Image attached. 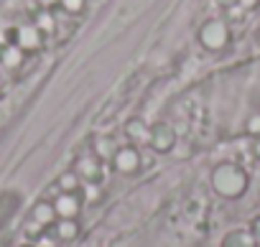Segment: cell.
<instances>
[{
	"instance_id": "obj_2",
	"label": "cell",
	"mask_w": 260,
	"mask_h": 247,
	"mask_svg": "<svg viewBox=\"0 0 260 247\" xmlns=\"http://www.w3.org/2000/svg\"><path fill=\"white\" fill-rule=\"evenodd\" d=\"M156 3V0H122V6L112 13V18H110V28L115 31H120V28H125L127 23H133L141 13H146L151 6Z\"/></svg>"
},
{
	"instance_id": "obj_16",
	"label": "cell",
	"mask_w": 260,
	"mask_h": 247,
	"mask_svg": "<svg viewBox=\"0 0 260 247\" xmlns=\"http://www.w3.org/2000/svg\"><path fill=\"white\" fill-rule=\"evenodd\" d=\"M247 133L260 135V115H252V117L247 120Z\"/></svg>"
},
{
	"instance_id": "obj_3",
	"label": "cell",
	"mask_w": 260,
	"mask_h": 247,
	"mask_svg": "<svg viewBox=\"0 0 260 247\" xmlns=\"http://www.w3.org/2000/svg\"><path fill=\"white\" fill-rule=\"evenodd\" d=\"M199 44L209 51H219L230 44V28L224 21H207L199 28Z\"/></svg>"
},
{
	"instance_id": "obj_11",
	"label": "cell",
	"mask_w": 260,
	"mask_h": 247,
	"mask_svg": "<svg viewBox=\"0 0 260 247\" xmlns=\"http://www.w3.org/2000/svg\"><path fill=\"white\" fill-rule=\"evenodd\" d=\"M54 219H56V209H54V204L41 201V204L34 209V222H36V224H51Z\"/></svg>"
},
{
	"instance_id": "obj_4",
	"label": "cell",
	"mask_w": 260,
	"mask_h": 247,
	"mask_svg": "<svg viewBox=\"0 0 260 247\" xmlns=\"http://www.w3.org/2000/svg\"><path fill=\"white\" fill-rule=\"evenodd\" d=\"M148 146L158 153H169L174 146H176V130L169 125V122H156L151 125V140Z\"/></svg>"
},
{
	"instance_id": "obj_14",
	"label": "cell",
	"mask_w": 260,
	"mask_h": 247,
	"mask_svg": "<svg viewBox=\"0 0 260 247\" xmlns=\"http://www.w3.org/2000/svg\"><path fill=\"white\" fill-rule=\"evenodd\" d=\"M61 6L67 13H82L84 11V0H61Z\"/></svg>"
},
{
	"instance_id": "obj_20",
	"label": "cell",
	"mask_w": 260,
	"mask_h": 247,
	"mask_svg": "<svg viewBox=\"0 0 260 247\" xmlns=\"http://www.w3.org/2000/svg\"><path fill=\"white\" fill-rule=\"evenodd\" d=\"M255 153H257V156H260V140H257V146H255Z\"/></svg>"
},
{
	"instance_id": "obj_7",
	"label": "cell",
	"mask_w": 260,
	"mask_h": 247,
	"mask_svg": "<svg viewBox=\"0 0 260 247\" xmlns=\"http://www.w3.org/2000/svg\"><path fill=\"white\" fill-rule=\"evenodd\" d=\"M54 209H56V214H59L61 219H74V217L79 214V209H82V201H79L77 194H61V196L56 199Z\"/></svg>"
},
{
	"instance_id": "obj_21",
	"label": "cell",
	"mask_w": 260,
	"mask_h": 247,
	"mask_svg": "<svg viewBox=\"0 0 260 247\" xmlns=\"http://www.w3.org/2000/svg\"><path fill=\"white\" fill-rule=\"evenodd\" d=\"M46 3H49V0H46Z\"/></svg>"
},
{
	"instance_id": "obj_10",
	"label": "cell",
	"mask_w": 260,
	"mask_h": 247,
	"mask_svg": "<svg viewBox=\"0 0 260 247\" xmlns=\"http://www.w3.org/2000/svg\"><path fill=\"white\" fill-rule=\"evenodd\" d=\"M18 44H21L23 49H36V46L41 44V31H39V26H26V28H21V31H18Z\"/></svg>"
},
{
	"instance_id": "obj_6",
	"label": "cell",
	"mask_w": 260,
	"mask_h": 247,
	"mask_svg": "<svg viewBox=\"0 0 260 247\" xmlns=\"http://www.w3.org/2000/svg\"><path fill=\"white\" fill-rule=\"evenodd\" d=\"M74 171H77V176H79V179H84L87 184H94V181H100V176H102L100 156H84V158H79Z\"/></svg>"
},
{
	"instance_id": "obj_8",
	"label": "cell",
	"mask_w": 260,
	"mask_h": 247,
	"mask_svg": "<svg viewBox=\"0 0 260 247\" xmlns=\"http://www.w3.org/2000/svg\"><path fill=\"white\" fill-rule=\"evenodd\" d=\"M125 135H127V140H130V143L143 146V143H148V140H151V128L146 125L143 120L133 117V120H127V125H125Z\"/></svg>"
},
{
	"instance_id": "obj_9",
	"label": "cell",
	"mask_w": 260,
	"mask_h": 247,
	"mask_svg": "<svg viewBox=\"0 0 260 247\" xmlns=\"http://www.w3.org/2000/svg\"><path fill=\"white\" fill-rule=\"evenodd\" d=\"M224 247H257V242H255V237L250 232L235 229V232H230L224 237Z\"/></svg>"
},
{
	"instance_id": "obj_18",
	"label": "cell",
	"mask_w": 260,
	"mask_h": 247,
	"mask_svg": "<svg viewBox=\"0 0 260 247\" xmlns=\"http://www.w3.org/2000/svg\"><path fill=\"white\" fill-rule=\"evenodd\" d=\"M250 234H252V237H255V242L260 244V217L252 222V229H250Z\"/></svg>"
},
{
	"instance_id": "obj_17",
	"label": "cell",
	"mask_w": 260,
	"mask_h": 247,
	"mask_svg": "<svg viewBox=\"0 0 260 247\" xmlns=\"http://www.w3.org/2000/svg\"><path fill=\"white\" fill-rule=\"evenodd\" d=\"M39 28H54V18L51 16H39Z\"/></svg>"
},
{
	"instance_id": "obj_19",
	"label": "cell",
	"mask_w": 260,
	"mask_h": 247,
	"mask_svg": "<svg viewBox=\"0 0 260 247\" xmlns=\"http://www.w3.org/2000/svg\"><path fill=\"white\" fill-rule=\"evenodd\" d=\"M219 6H224V8H230V6H235V3H240V0H217Z\"/></svg>"
},
{
	"instance_id": "obj_1",
	"label": "cell",
	"mask_w": 260,
	"mask_h": 247,
	"mask_svg": "<svg viewBox=\"0 0 260 247\" xmlns=\"http://www.w3.org/2000/svg\"><path fill=\"white\" fill-rule=\"evenodd\" d=\"M212 186L217 189V194L227 196V199H235L240 196L245 189H247V176L240 166L235 163H222L212 171Z\"/></svg>"
},
{
	"instance_id": "obj_12",
	"label": "cell",
	"mask_w": 260,
	"mask_h": 247,
	"mask_svg": "<svg viewBox=\"0 0 260 247\" xmlns=\"http://www.w3.org/2000/svg\"><path fill=\"white\" fill-rule=\"evenodd\" d=\"M64 194H77V189H79V176H77V171H69V173H64L61 179H59V184H56Z\"/></svg>"
},
{
	"instance_id": "obj_15",
	"label": "cell",
	"mask_w": 260,
	"mask_h": 247,
	"mask_svg": "<svg viewBox=\"0 0 260 247\" xmlns=\"http://www.w3.org/2000/svg\"><path fill=\"white\" fill-rule=\"evenodd\" d=\"M3 61H6L8 66H16V64L21 61V51H16V49H8V51H6V56H3Z\"/></svg>"
},
{
	"instance_id": "obj_5",
	"label": "cell",
	"mask_w": 260,
	"mask_h": 247,
	"mask_svg": "<svg viewBox=\"0 0 260 247\" xmlns=\"http://www.w3.org/2000/svg\"><path fill=\"white\" fill-rule=\"evenodd\" d=\"M112 166L120 171V173H136L138 168H141V153H138V148H133V146H122V148H115V153H112Z\"/></svg>"
},
{
	"instance_id": "obj_13",
	"label": "cell",
	"mask_w": 260,
	"mask_h": 247,
	"mask_svg": "<svg viewBox=\"0 0 260 247\" xmlns=\"http://www.w3.org/2000/svg\"><path fill=\"white\" fill-rule=\"evenodd\" d=\"M77 232H79V227H77L74 219H61V222L56 224V234H59L61 239H74Z\"/></svg>"
}]
</instances>
